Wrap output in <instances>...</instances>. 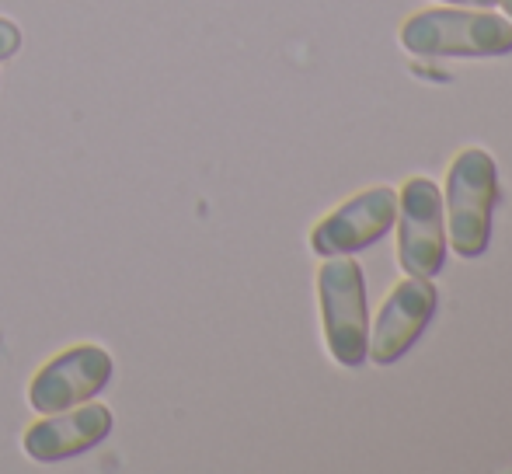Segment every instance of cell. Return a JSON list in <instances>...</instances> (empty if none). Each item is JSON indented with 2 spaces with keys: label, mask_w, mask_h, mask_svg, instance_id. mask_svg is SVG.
Wrapping results in <instances>:
<instances>
[{
  "label": "cell",
  "mask_w": 512,
  "mask_h": 474,
  "mask_svg": "<svg viewBox=\"0 0 512 474\" xmlns=\"http://www.w3.org/2000/svg\"><path fill=\"white\" fill-rule=\"evenodd\" d=\"M401 49L425 60H488L512 53V21L488 7H429L401 25Z\"/></svg>",
  "instance_id": "obj_1"
},
{
  "label": "cell",
  "mask_w": 512,
  "mask_h": 474,
  "mask_svg": "<svg viewBox=\"0 0 512 474\" xmlns=\"http://www.w3.org/2000/svg\"><path fill=\"white\" fill-rule=\"evenodd\" d=\"M499 203V164L481 147H464L446 168L443 217L446 244L460 258H481L492 244V220Z\"/></svg>",
  "instance_id": "obj_2"
},
{
  "label": "cell",
  "mask_w": 512,
  "mask_h": 474,
  "mask_svg": "<svg viewBox=\"0 0 512 474\" xmlns=\"http://www.w3.org/2000/svg\"><path fill=\"white\" fill-rule=\"evenodd\" d=\"M317 307H321L324 346L331 359L345 370H356L366 359V335H370V314H366V279L352 255L324 258L317 269Z\"/></svg>",
  "instance_id": "obj_3"
},
{
  "label": "cell",
  "mask_w": 512,
  "mask_h": 474,
  "mask_svg": "<svg viewBox=\"0 0 512 474\" xmlns=\"http://www.w3.org/2000/svg\"><path fill=\"white\" fill-rule=\"evenodd\" d=\"M398 265L405 276L432 279L446 265V217L443 189L432 178H408L398 192Z\"/></svg>",
  "instance_id": "obj_4"
},
{
  "label": "cell",
  "mask_w": 512,
  "mask_h": 474,
  "mask_svg": "<svg viewBox=\"0 0 512 474\" xmlns=\"http://www.w3.org/2000/svg\"><path fill=\"white\" fill-rule=\"evenodd\" d=\"M439 293L432 279L405 276L394 283L387 300L370 321V335H366V359L377 366H391L422 339L429 321L436 318Z\"/></svg>",
  "instance_id": "obj_5"
},
{
  "label": "cell",
  "mask_w": 512,
  "mask_h": 474,
  "mask_svg": "<svg viewBox=\"0 0 512 474\" xmlns=\"http://www.w3.org/2000/svg\"><path fill=\"white\" fill-rule=\"evenodd\" d=\"M394 217H398V192L391 185L363 189L342 206H335L328 217L317 220L310 231V251L317 258L356 255L391 234Z\"/></svg>",
  "instance_id": "obj_6"
},
{
  "label": "cell",
  "mask_w": 512,
  "mask_h": 474,
  "mask_svg": "<svg viewBox=\"0 0 512 474\" xmlns=\"http://www.w3.org/2000/svg\"><path fill=\"white\" fill-rule=\"evenodd\" d=\"M115 363L102 346H77L63 356L49 359L39 370V377L28 387V401L35 412L53 415L63 408H74L91 401L112 384Z\"/></svg>",
  "instance_id": "obj_7"
},
{
  "label": "cell",
  "mask_w": 512,
  "mask_h": 474,
  "mask_svg": "<svg viewBox=\"0 0 512 474\" xmlns=\"http://www.w3.org/2000/svg\"><path fill=\"white\" fill-rule=\"evenodd\" d=\"M112 433V412L105 405H81L53 412L25 433V454L42 464H56L98 447Z\"/></svg>",
  "instance_id": "obj_8"
},
{
  "label": "cell",
  "mask_w": 512,
  "mask_h": 474,
  "mask_svg": "<svg viewBox=\"0 0 512 474\" xmlns=\"http://www.w3.org/2000/svg\"><path fill=\"white\" fill-rule=\"evenodd\" d=\"M21 49V28L14 21L0 18V60H11Z\"/></svg>",
  "instance_id": "obj_9"
},
{
  "label": "cell",
  "mask_w": 512,
  "mask_h": 474,
  "mask_svg": "<svg viewBox=\"0 0 512 474\" xmlns=\"http://www.w3.org/2000/svg\"><path fill=\"white\" fill-rule=\"evenodd\" d=\"M446 4H460V7H499V0H446Z\"/></svg>",
  "instance_id": "obj_10"
},
{
  "label": "cell",
  "mask_w": 512,
  "mask_h": 474,
  "mask_svg": "<svg viewBox=\"0 0 512 474\" xmlns=\"http://www.w3.org/2000/svg\"><path fill=\"white\" fill-rule=\"evenodd\" d=\"M502 7H506V14H509V21H512V0H499Z\"/></svg>",
  "instance_id": "obj_11"
}]
</instances>
